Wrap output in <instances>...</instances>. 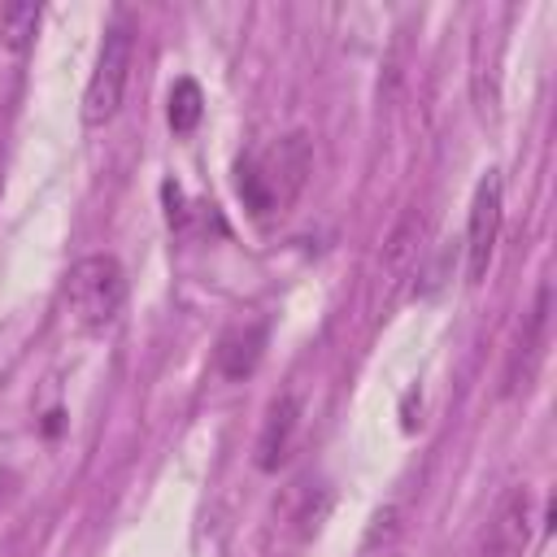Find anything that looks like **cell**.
<instances>
[{"instance_id": "6", "label": "cell", "mask_w": 557, "mask_h": 557, "mask_svg": "<svg viewBox=\"0 0 557 557\" xmlns=\"http://www.w3.org/2000/svg\"><path fill=\"white\" fill-rule=\"evenodd\" d=\"M548 305H553V292H548V283H540L535 305L527 309L522 331H518L513 352H509V366H505V383H500L505 396L527 392L531 379L540 374V361H544V348H548Z\"/></svg>"}, {"instance_id": "10", "label": "cell", "mask_w": 557, "mask_h": 557, "mask_svg": "<svg viewBox=\"0 0 557 557\" xmlns=\"http://www.w3.org/2000/svg\"><path fill=\"white\" fill-rule=\"evenodd\" d=\"M200 113H205L200 83H196V78H178V83L170 87V126H174L178 135H187V131H196Z\"/></svg>"}, {"instance_id": "2", "label": "cell", "mask_w": 557, "mask_h": 557, "mask_svg": "<svg viewBox=\"0 0 557 557\" xmlns=\"http://www.w3.org/2000/svg\"><path fill=\"white\" fill-rule=\"evenodd\" d=\"M61 300L78 331H104L126 305V270L109 252L78 257L61 283Z\"/></svg>"}, {"instance_id": "7", "label": "cell", "mask_w": 557, "mask_h": 557, "mask_svg": "<svg viewBox=\"0 0 557 557\" xmlns=\"http://www.w3.org/2000/svg\"><path fill=\"white\" fill-rule=\"evenodd\" d=\"M265 335H270V322H265V318H252V322H235V326H231V331L218 339V352H213L218 370H222L231 383L248 379V374L257 370L261 352H265Z\"/></svg>"}, {"instance_id": "3", "label": "cell", "mask_w": 557, "mask_h": 557, "mask_svg": "<svg viewBox=\"0 0 557 557\" xmlns=\"http://www.w3.org/2000/svg\"><path fill=\"white\" fill-rule=\"evenodd\" d=\"M131 65H135V26L126 17H113L104 26L100 57H96V70H91L87 91H83V122L87 126H104L117 117V109L126 100Z\"/></svg>"}, {"instance_id": "1", "label": "cell", "mask_w": 557, "mask_h": 557, "mask_svg": "<svg viewBox=\"0 0 557 557\" xmlns=\"http://www.w3.org/2000/svg\"><path fill=\"white\" fill-rule=\"evenodd\" d=\"M309 170H313L309 135L292 131L235 161V191L252 218H270V213H283L305 191Z\"/></svg>"}, {"instance_id": "5", "label": "cell", "mask_w": 557, "mask_h": 557, "mask_svg": "<svg viewBox=\"0 0 557 557\" xmlns=\"http://www.w3.org/2000/svg\"><path fill=\"white\" fill-rule=\"evenodd\" d=\"M535 540V496L531 487H509L479 531L474 557H522Z\"/></svg>"}, {"instance_id": "11", "label": "cell", "mask_w": 557, "mask_h": 557, "mask_svg": "<svg viewBox=\"0 0 557 557\" xmlns=\"http://www.w3.org/2000/svg\"><path fill=\"white\" fill-rule=\"evenodd\" d=\"M418 235H422L418 213H405V218H400V226H396V231H392V239H387V265H392L396 274L413 265V257H418Z\"/></svg>"}, {"instance_id": "4", "label": "cell", "mask_w": 557, "mask_h": 557, "mask_svg": "<svg viewBox=\"0 0 557 557\" xmlns=\"http://www.w3.org/2000/svg\"><path fill=\"white\" fill-rule=\"evenodd\" d=\"M505 205V183L496 170H487L470 196V218H466V283L479 287L487 265H492V252H496V239H500V209Z\"/></svg>"}, {"instance_id": "9", "label": "cell", "mask_w": 557, "mask_h": 557, "mask_svg": "<svg viewBox=\"0 0 557 557\" xmlns=\"http://www.w3.org/2000/svg\"><path fill=\"white\" fill-rule=\"evenodd\" d=\"M39 17H44L39 4H4V13H0V44H4L13 57H26L30 44H35Z\"/></svg>"}, {"instance_id": "8", "label": "cell", "mask_w": 557, "mask_h": 557, "mask_svg": "<svg viewBox=\"0 0 557 557\" xmlns=\"http://www.w3.org/2000/svg\"><path fill=\"white\" fill-rule=\"evenodd\" d=\"M296 422H300V405H296V396H292V392L274 396L270 409H265L261 435H257V466H261V470H278V466L287 461Z\"/></svg>"}]
</instances>
